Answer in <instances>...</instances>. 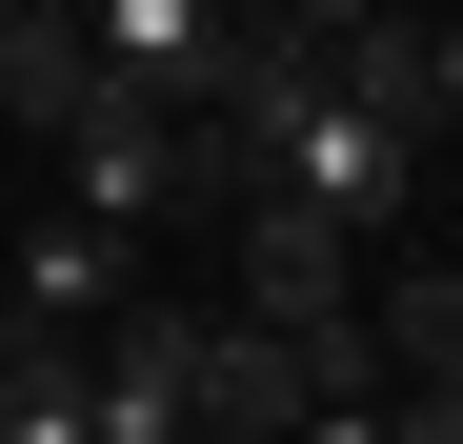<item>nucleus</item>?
<instances>
[{"label":"nucleus","mask_w":463,"mask_h":444,"mask_svg":"<svg viewBox=\"0 0 463 444\" xmlns=\"http://www.w3.org/2000/svg\"><path fill=\"white\" fill-rule=\"evenodd\" d=\"M41 162H61V202H81V222H121V243H162V222L202 202V182H182V121L141 101V82H101L81 121L41 141Z\"/></svg>","instance_id":"f257e3e1"},{"label":"nucleus","mask_w":463,"mask_h":444,"mask_svg":"<svg viewBox=\"0 0 463 444\" xmlns=\"http://www.w3.org/2000/svg\"><path fill=\"white\" fill-rule=\"evenodd\" d=\"M403 182H423V141H403V121H363V101H323L242 202H302V222H343V243H383V222H403Z\"/></svg>","instance_id":"f03ea898"},{"label":"nucleus","mask_w":463,"mask_h":444,"mask_svg":"<svg viewBox=\"0 0 463 444\" xmlns=\"http://www.w3.org/2000/svg\"><path fill=\"white\" fill-rule=\"evenodd\" d=\"M0 283H21V323L81 343V323H121V304H141V243H121V222H81V202H41L21 243H0Z\"/></svg>","instance_id":"7ed1b4c3"},{"label":"nucleus","mask_w":463,"mask_h":444,"mask_svg":"<svg viewBox=\"0 0 463 444\" xmlns=\"http://www.w3.org/2000/svg\"><path fill=\"white\" fill-rule=\"evenodd\" d=\"M81 41H101V82H141L162 121H202V82H222V0H81Z\"/></svg>","instance_id":"20e7f679"},{"label":"nucleus","mask_w":463,"mask_h":444,"mask_svg":"<svg viewBox=\"0 0 463 444\" xmlns=\"http://www.w3.org/2000/svg\"><path fill=\"white\" fill-rule=\"evenodd\" d=\"M302 404H323V363L282 323H242V304H202V444H282Z\"/></svg>","instance_id":"39448f33"},{"label":"nucleus","mask_w":463,"mask_h":444,"mask_svg":"<svg viewBox=\"0 0 463 444\" xmlns=\"http://www.w3.org/2000/svg\"><path fill=\"white\" fill-rule=\"evenodd\" d=\"M101 101V41H81V0H0V141H61Z\"/></svg>","instance_id":"423d86ee"},{"label":"nucleus","mask_w":463,"mask_h":444,"mask_svg":"<svg viewBox=\"0 0 463 444\" xmlns=\"http://www.w3.org/2000/svg\"><path fill=\"white\" fill-rule=\"evenodd\" d=\"M222 21H262V0H222Z\"/></svg>","instance_id":"0eeeda50"},{"label":"nucleus","mask_w":463,"mask_h":444,"mask_svg":"<svg viewBox=\"0 0 463 444\" xmlns=\"http://www.w3.org/2000/svg\"><path fill=\"white\" fill-rule=\"evenodd\" d=\"M0 162H21V141H0Z\"/></svg>","instance_id":"6e6552de"}]
</instances>
